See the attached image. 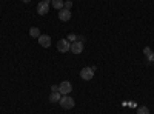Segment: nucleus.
<instances>
[{
    "instance_id": "obj_1",
    "label": "nucleus",
    "mask_w": 154,
    "mask_h": 114,
    "mask_svg": "<svg viewBox=\"0 0 154 114\" xmlns=\"http://www.w3.org/2000/svg\"><path fill=\"white\" fill-rule=\"evenodd\" d=\"M60 106L63 108V109H71L74 105H75V102H74V99L72 97H69V96H62V99H60Z\"/></svg>"
},
{
    "instance_id": "obj_2",
    "label": "nucleus",
    "mask_w": 154,
    "mask_h": 114,
    "mask_svg": "<svg viewBox=\"0 0 154 114\" xmlns=\"http://www.w3.org/2000/svg\"><path fill=\"white\" fill-rule=\"evenodd\" d=\"M94 71H96V66H86V68H83V69H80V77L83 79V80H91L93 77H94Z\"/></svg>"
},
{
    "instance_id": "obj_3",
    "label": "nucleus",
    "mask_w": 154,
    "mask_h": 114,
    "mask_svg": "<svg viewBox=\"0 0 154 114\" xmlns=\"http://www.w3.org/2000/svg\"><path fill=\"white\" fill-rule=\"evenodd\" d=\"M71 91H72V85H71L68 80L60 82V85H59V93H60L62 96H66V94H69Z\"/></svg>"
},
{
    "instance_id": "obj_4",
    "label": "nucleus",
    "mask_w": 154,
    "mask_h": 114,
    "mask_svg": "<svg viewBox=\"0 0 154 114\" xmlns=\"http://www.w3.org/2000/svg\"><path fill=\"white\" fill-rule=\"evenodd\" d=\"M49 8H51V2H42L40 0V3L37 5V12L40 16H46L49 12Z\"/></svg>"
},
{
    "instance_id": "obj_5",
    "label": "nucleus",
    "mask_w": 154,
    "mask_h": 114,
    "mask_svg": "<svg viewBox=\"0 0 154 114\" xmlns=\"http://www.w3.org/2000/svg\"><path fill=\"white\" fill-rule=\"evenodd\" d=\"M57 49L60 53H66L71 49V42H68V39H60L57 42Z\"/></svg>"
},
{
    "instance_id": "obj_6",
    "label": "nucleus",
    "mask_w": 154,
    "mask_h": 114,
    "mask_svg": "<svg viewBox=\"0 0 154 114\" xmlns=\"http://www.w3.org/2000/svg\"><path fill=\"white\" fill-rule=\"evenodd\" d=\"M71 53H74V54H80L82 51H83V42H80V40H75V42H72L71 43V49H69Z\"/></svg>"
},
{
    "instance_id": "obj_7",
    "label": "nucleus",
    "mask_w": 154,
    "mask_h": 114,
    "mask_svg": "<svg viewBox=\"0 0 154 114\" xmlns=\"http://www.w3.org/2000/svg\"><path fill=\"white\" fill-rule=\"evenodd\" d=\"M38 45L43 48H49L51 46V37L46 34H40V37H38Z\"/></svg>"
},
{
    "instance_id": "obj_8",
    "label": "nucleus",
    "mask_w": 154,
    "mask_h": 114,
    "mask_svg": "<svg viewBox=\"0 0 154 114\" xmlns=\"http://www.w3.org/2000/svg\"><path fill=\"white\" fill-rule=\"evenodd\" d=\"M59 19H60L62 22H68V20L71 19V11H69V9H65V8L60 9V11H59Z\"/></svg>"
},
{
    "instance_id": "obj_9",
    "label": "nucleus",
    "mask_w": 154,
    "mask_h": 114,
    "mask_svg": "<svg viewBox=\"0 0 154 114\" xmlns=\"http://www.w3.org/2000/svg\"><path fill=\"white\" fill-rule=\"evenodd\" d=\"M60 99H62V94H60L59 91H56V93H51V94H49V102H53V103L60 102Z\"/></svg>"
},
{
    "instance_id": "obj_10",
    "label": "nucleus",
    "mask_w": 154,
    "mask_h": 114,
    "mask_svg": "<svg viewBox=\"0 0 154 114\" xmlns=\"http://www.w3.org/2000/svg\"><path fill=\"white\" fill-rule=\"evenodd\" d=\"M63 5H65V3H63V0H51V6L59 9V11L63 9Z\"/></svg>"
},
{
    "instance_id": "obj_11",
    "label": "nucleus",
    "mask_w": 154,
    "mask_h": 114,
    "mask_svg": "<svg viewBox=\"0 0 154 114\" xmlns=\"http://www.w3.org/2000/svg\"><path fill=\"white\" fill-rule=\"evenodd\" d=\"M29 35H31V37H35V39H38V37H40V29H38L37 26L29 28Z\"/></svg>"
},
{
    "instance_id": "obj_12",
    "label": "nucleus",
    "mask_w": 154,
    "mask_h": 114,
    "mask_svg": "<svg viewBox=\"0 0 154 114\" xmlns=\"http://www.w3.org/2000/svg\"><path fill=\"white\" fill-rule=\"evenodd\" d=\"M137 114H149L148 106H139L137 108Z\"/></svg>"
},
{
    "instance_id": "obj_13",
    "label": "nucleus",
    "mask_w": 154,
    "mask_h": 114,
    "mask_svg": "<svg viewBox=\"0 0 154 114\" xmlns=\"http://www.w3.org/2000/svg\"><path fill=\"white\" fill-rule=\"evenodd\" d=\"M75 40H77V35H75V34H69V35H68V42L72 43V42H75Z\"/></svg>"
},
{
    "instance_id": "obj_14",
    "label": "nucleus",
    "mask_w": 154,
    "mask_h": 114,
    "mask_svg": "<svg viewBox=\"0 0 154 114\" xmlns=\"http://www.w3.org/2000/svg\"><path fill=\"white\" fill-rule=\"evenodd\" d=\"M151 53H152V51H151V48H149V46H145V48H143V54H145L146 57H148Z\"/></svg>"
},
{
    "instance_id": "obj_15",
    "label": "nucleus",
    "mask_w": 154,
    "mask_h": 114,
    "mask_svg": "<svg viewBox=\"0 0 154 114\" xmlns=\"http://www.w3.org/2000/svg\"><path fill=\"white\" fill-rule=\"evenodd\" d=\"M71 6H72V2H71V0H66L65 5H63V8H65V9H69Z\"/></svg>"
},
{
    "instance_id": "obj_16",
    "label": "nucleus",
    "mask_w": 154,
    "mask_h": 114,
    "mask_svg": "<svg viewBox=\"0 0 154 114\" xmlns=\"http://www.w3.org/2000/svg\"><path fill=\"white\" fill-rule=\"evenodd\" d=\"M56 91H59V85H53V86H51V93H56Z\"/></svg>"
},
{
    "instance_id": "obj_17",
    "label": "nucleus",
    "mask_w": 154,
    "mask_h": 114,
    "mask_svg": "<svg viewBox=\"0 0 154 114\" xmlns=\"http://www.w3.org/2000/svg\"><path fill=\"white\" fill-rule=\"evenodd\" d=\"M148 60H149V62H154V51H152V53L148 56Z\"/></svg>"
},
{
    "instance_id": "obj_18",
    "label": "nucleus",
    "mask_w": 154,
    "mask_h": 114,
    "mask_svg": "<svg viewBox=\"0 0 154 114\" xmlns=\"http://www.w3.org/2000/svg\"><path fill=\"white\" fill-rule=\"evenodd\" d=\"M22 2H25V3H28V2H31V0H22Z\"/></svg>"
},
{
    "instance_id": "obj_19",
    "label": "nucleus",
    "mask_w": 154,
    "mask_h": 114,
    "mask_svg": "<svg viewBox=\"0 0 154 114\" xmlns=\"http://www.w3.org/2000/svg\"><path fill=\"white\" fill-rule=\"evenodd\" d=\"M42 2H49V0H42Z\"/></svg>"
}]
</instances>
